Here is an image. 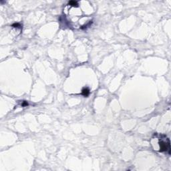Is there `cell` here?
Instances as JSON below:
<instances>
[{"instance_id": "cell-1", "label": "cell", "mask_w": 171, "mask_h": 171, "mask_svg": "<svg viewBox=\"0 0 171 171\" xmlns=\"http://www.w3.org/2000/svg\"><path fill=\"white\" fill-rule=\"evenodd\" d=\"M158 139H159L158 144H159V152H160V153H166L170 154V143L169 138H168L166 135L160 134Z\"/></svg>"}, {"instance_id": "cell-2", "label": "cell", "mask_w": 171, "mask_h": 171, "mask_svg": "<svg viewBox=\"0 0 171 171\" xmlns=\"http://www.w3.org/2000/svg\"><path fill=\"white\" fill-rule=\"evenodd\" d=\"M90 94V90L88 88H84L82 90V94L85 96V97H87Z\"/></svg>"}]
</instances>
